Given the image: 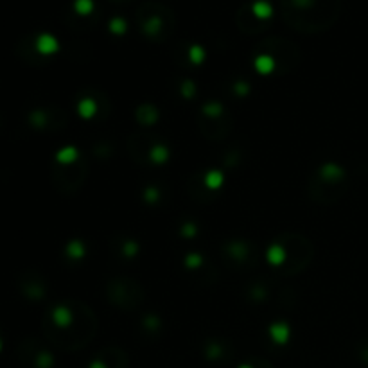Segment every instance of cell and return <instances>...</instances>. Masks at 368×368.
<instances>
[{"label":"cell","mask_w":368,"mask_h":368,"mask_svg":"<svg viewBox=\"0 0 368 368\" xmlns=\"http://www.w3.org/2000/svg\"><path fill=\"white\" fill-rule=\"evenodd\" d=\"M50 329L58 336L70 333V345L86 343L95 334V320L94 313L81 302H63L58 303L56 307L49 313Z\"/></svg>","instance_id":"cell-1"},{"label":"cell","mask_w":368,"mask_h":368,"mask_svg":"<svg viewBox=\"0 0 368 368\" xmlns=\"http://www.w3.org/2000/svg\"><path fill=\"white\" fill-rule=\"evenodd\" d=\"M313 255V246L300 235L284 234L279 237L268 251L269 262L277 266L282 273H298L307 266Z\"/></svg>","instance_id":"cell-2"},{"label":"cell","mask_w":368,"mask_h":368,"mask_svg":"<svg viewBox=\"0 0 368 368\" xmlns=\"http://www.w3.org/2000/svg\"><path fill=\"white\" fill-rule=\"evenodd\" d=\"M112 287L119 289V291H110L112 302H115L120 307H133L140 302V289L138 284L131 282V280H115L112 282Z\"/></svg>","instance_id":"cell-3"},{"label":"cell","mask_w":368,"mask_h":368,"mask_svg":"<svg viewBox=\"0 0 368 368\" xmlns=\"http://www.w3.org/2000/svg\"><path fill=\"white\" fill-rule=\"evenodd\" d=\"M38 47L42 52H52L54 49H56V42H54L50 36H42L40 40H38Z\"/></svg>","instance_id":"cell-4"},{"label":"cell","mask_w":368,"mask_h":368,"mask_svg":"<svg viewBox=\"0 0 368 368\" xmlns=\"http://www.w3.org/2000/svg\"><path fill=\"white\" fill-rule=\"evenodd\" d=\"M255 13L259 15V17H262V18H266V17H269L271 15V9H269V6L268 4H264V2H259V4H255Z\"/></svg>","instance_id":"cell-5"},{"label":"cell","mask_w":368,"mask_h":368,"mask_svg":"<svg viewBox=\"0 0 368 368\" xmlns=\"http://www.w3.org/2000/svg\"><path fill=\"white\" fill-rule=\"evenodd\" d=\"M77 9L81 13H88L92 9V2L90 0H77Z\"/></svg>","instance_id":"cell-6"}]
</instances>
